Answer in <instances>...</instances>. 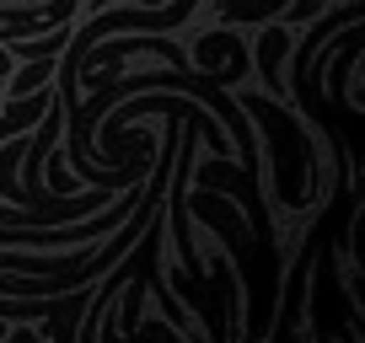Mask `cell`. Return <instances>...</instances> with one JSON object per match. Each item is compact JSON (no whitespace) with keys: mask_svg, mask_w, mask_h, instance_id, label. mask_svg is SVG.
<instances>
[{"mask_svg":"<svg viewBox=\"0 0 365 343\" xmlns=\"http://www.w3.org/2000/svg\"><path fill=\"white\" fill-rule=\"evenodd\" d=\"M86 6H97V11H103V6H108V0H86ZM150 6H161V0H150Z\"/></svg>","mask_w":365,"mask_h":343,"instance_id":"3","label":"cell"},{"mask_svg":"<svg viewBox=\"0 0 365 343\" xmlns=\"http://www.w3.org/2000/svg\"><path fill=\"white\" fill-rule=\"evenodd\" d=\"M54 75V59H22V70H11V75H6V97H27L33 92V86H43V80Z\"/></svg>","mask_w":365,"mask_h":343,"instance_id":"1","label":"cell"},{"mask_svg":"<svg viewBox=\"0 0 365 343\" xmlns=\"http://www.w3.org/2000/svg\"><path fill=\"white\" fill-rule=\"evenodd\" d=\"M11 75V54H6V48H0V80Z\"/></svg>","mask_w":365,"mask_h":343,"instance_id":"2","label":"cell"}]
</instances>
